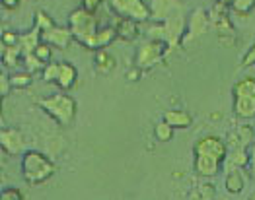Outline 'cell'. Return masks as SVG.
Segmentation results:
<instances>
[{
  "label": "cell",
  "mask_w": 255,
  "mask_h": 200,
  "mask_svg": "<svg viewBox=\"0 0 255 200\" xmlns=\"http://www.w3.org/2000/svg\"><path fill=\"white\" fill-rule=\"evenodd\" d=\"M185 33H187V16L185 14L168 18L164 22H158L148 27L150 39L166 43L168 51H175L179 47V43H183Z\"/></svg>",
  "instance_id": "cell-1"
},
{
  "label": "cell",
  "mask_w": 255,
  "mask_h": 200,
  "mask_svg": "<svg viewBox=\"0 0 255 200\" xmlns=\"http://www.w3.org/2000/svg\"><path fill=\"white\" fill-rule=\"evenodd\" d=\"M53 173H55V163L41 152L27 150L21 156V175L29 185H41L47 179L53 177Z\"/></svg>",
  "instance_id": "cell-2"
},
{
  "label": "cell",
  "mask_w": 255,
  "mask_h": 200,
  "mask_svg": "<svg viewBox=\"0 0 255 200\" xmlns=\"http://www.w3.org/2000/svg\"><path fill=\"white\" fill-rule=\"evenodd\" d=\"M37 105H39L53 121H57V123L63 125V127L72 125V121H74V117H76V101H74V97L68 95V93H53V95L41 97V99L37 101Z\"/></svg>",
  "instance_id": "cell-3"
},
{
  "label": "cell",
  "mask_w": 255,
  "mask_h": 200,
  "mask_svg": "<svg viewBox=\"0 0 255 200\" xmlns=\"http://www.w3.org/2000/svg\"><path fill=\"white\" fill-rule=\"evenodd\" d=\"M68 27L74 35V39L78 43L88 41L100 27H98V18L94 16V12L86 10V8H76L68 14Z\"/></svg>",
  "instance_id": "cell-4"
},
{
  "label": "cell",
  "mask_w": 255,
  "mask_h": 200,
  "mask_svg": "<svg viewBox=\"0 0 255 200\" xmlns=\"http://www.w3.org/2000/svg\"><path fill=\"white\" fill-rule=\"evenodd\" d=\"M209 18H211V25L216 29V35H218L220 43L222 45L234 43L236 31L232 22H230V16H228V4L216 2L213 6V10L209 12Z\"/></svg>",
  "instance_id": "cell-5"
},
{
  "label": "cell",
  "mask_w": 255,
  "mask_h": 200,
  "mask_svg": "<svg viewBox=\"0 0 255 200\" xmlns=\"http://www.w3.org/2000/svg\"><path fill=\"white\" fill-rule=\"evenodd\" d=\"M109 8L119 16L132 22H146L150 16V6L144 0H109Z\"/></svg>",
  "instance_id": "cell-6"
},
{
  "label": "cell",
  "mask_w": 255,
  "mask_h": 200,
  "mask_svg": "<svg viewBox=\"0 0 255 200\" xmlns=\"http://www.w3.org/2000/svg\"><path fill=\"white\" fill-rule=\"evenodd\" d=\"M168 45L162 43V41H156V39H148L138 47L136 51V57H134V65L140 70H148V68L156 67L170 51L166 49Z\"/></svg>",
  "instance_id": "cell-7"
},
{
  "label": "cell",
  "mask_w": 255,
  "mask_h": 200,
  "mask_svg": "<svg viewBox=\"0 0 255 200\" xmlns=\"http://www.w3.org/2000/svg\"><path fill=\"white\" fill-rule=\"evenodd\" d=\"M193 152H195V156H209L224 163L226 156H228V146H226V140H222L218 136H203L195 142Z\"/></svg>",
  "instance_id": "cell-8"
},
{
  "label": "cell",
  "mask_w": 255,
  "mask_h": 200,
  "mask_svg": "<svg viewBox=\"0 0 255 200\" xmlns=\"http://www.w3.org/2000/svg\"><path fill=\"white\" fill-rule=\"evenodd\" d=\"M209 25H211V18H209L207 10H203V8L193 10L189 14V18H187V33L183 37V45H189L197 37H203L207 33Z\"/></svg>",
  "instance_id": "cell-9"
},
{
  "label": "cell",
  "mask_w": 255,
  "mask_h": 200,
  "mask_svg": "<svg viewBox=\"0 0 255 200\" xmlns=\"http://www.w3.org/2000/svg\"><path fill=\"white\" fill-rule=\"evenodd\" d=\"M185 2L183 0H152L150 2V14L154 20L164 22L168 18L185 14Z\"/></svg>",
  "instance_id": "cell-10"
},
{
  "label": "cell",
  "mask_w": 255,
  "mask_h": 200,
  "mask_svg": "<svg viewBox=\"0 0 255 200\" xmlns=\"http://www.w3.org/2000/svg\"><path fill=\"white\" fill-rule=\"evenodd\" d=\"M0 146L10 156H23L25 150V136L18 129H2L0 131Z\"/></svg>",
  "instance_id": "cell-11"
},
{
  "label": "cell",
  "mask_w": 255,
  "mask_h": 200,
  "mask_svg": "<svg viewBox=\"0 0 255 200\" xmlns=\"http://www.w3.org/2000/svg\"><path fill=\"white\" fill-rule=\"evenodd\" d=\"M255 142L254 129L248 125H240L234 131H230L226 136V146L228 150H250Z\"/></svg>",
  "instance_id": "cell-12"
},
{
  "label": "cell",
  "mask_w": 255,
  "mask_h": 200,
  "mask_svg": "<svg viewBox=\"0 0 255 200\" xmlns=\"http://www.w3.org/2000/svg\"><path fill=\"white\" fill-rule=\"evenodd\" d=\"M72 39H74V35L70 31V27H61V25H55V27H51V29L41 33L43 43L57 47V49H66Z\"/></svg>",
  "instance_id": "cell-13"
},
{
  "label": "cell",
  "mask_w": 255,
  "mask_h": 200,
  "mask_svg": "<svg viewBox=\"0 0 255 200\" xmlns=\"http://www.w3.org/2000/svg\"><path fill=\"white\" fill-rule=\"evenodd\" d=\"M220 169H222V161L209 156H195V173L199 177H214L220 173Z\"/></svg>",
  "instance_id": "cell-14"
},
{
  "label": "cell",
  "mask_w": 255,
  "mask_h": 200,
  "mask_svg": "<svg viewBox=\"0 0 255 200\" xmlns=\"http://www.w3.org/2000/svg\"><path fill=\"white\" fill-rule=\"evenodd\" d=\"M117 37V31H115V27H100L88 41H84V47L86 49H94V51H104V47L111 43L113 39Z\"/></svg>",
  "instance_id": "cell-15"
},
{
  "label": "cell",
  "mask_w": 255,
  "mask_h": 200,
  "mask_svg": "<svg viewBox=\"0 0 255 200\" xmlns=\"http://www.w3.org/2000/svg\"><path fill=\"white\" fill-rule=\"evenodd\" d=\"M164 121L173 129H189L193 125L191 115L183 109H170L164 113Z\"/></svg>",
  "instance_id": "cell-16"
},
{
  "label": "cell",
  "mask_w": 255,
  "mask_h": 200,
  "mask_svg": "<svg viewBox=\"0 0 255 200\" xmlns=\"http://www.w3.org/2000/svg\"><path fill=\"white\" fill-rule=\"evenodd\" d=\"M224 187H226L228 193L240 195V193L246 189L244 171H242V169H228V171H226V177H224Z\"/></svg>",
  "instance_id": "cell-17"
},
{
  "label": "cell",
  "mask_w": 255,
  "mask_h": 200,
  "mask_svg": "<svg viewBox=\"0 0 255 200\" xmlns=\"http://www.w3.org/2000/svg\"><path fill=\"white\" fill-rule=\"evenodd\" d=\"M113 27L117 31V37H121L125 41H132V39L138 37V25H136V22H132L128 18H119Z\"/></svg>",
  "instance_id": "cell-18"
},
{
  "label": "cell",
  "mask_w": 255,
  "mask_h": 200,
  "mask_svg": "<svg viewBox=\"0 0 255 200\" xmlns=\"http://www.w3.org/2000/svg\"><path fill=\"white\" fill-rule=\"evenodd\" d=\"M76 78H78V70L72 67L70 63L61 61V74H59V80H57V86L61 89H70L76 84Z\"/></svg>",
  "instance_id": "cell-19"
},
{
  "label": "cell",
  "mask_w": 255,
  "mask_h": 200,
  "mask_svg": "<svg viewBox=\"0 0 255 200\" xmlns=\"http://www.w3.org/2000/svg\"><path fill=\"white\" fill-rule=\"evenodd\" d=\"M234 97H244V99H254L255 101V78L254 76H244L238 80L232 88Z\"/></svg>",
  "instance_id": "cell-20"
},
{
  "label": "cell",
  "mask_w": 255,
  "mask_h": 200,
  "mask_svg": "<svg viewBox=\"0 0 255 200\" xmlns=\"http://www.w3.org/2000/svg\"><path fill=\"white\" fill-rule=\"evenodd\" d=\"M226 171L228 169H244L250 165V150H228L226 156Z\"/></svg>",
  "instance_id": "cell-21"
},
{
  "label": "cell",
  "mask_w": 255,
  "mask_h": 200,
  "mask_svg": "<svg viewBox=\"0 0 255 200\" xmlns=\"http://www.w3.org/2000/svg\"><path fill=\"white\" fill-rule=\"evenodd\" d=\"M94 65H96V70L100 74H111L115 70V59L107 53V51H98L96 53V59H94Z\"/></svg>",
  "instance_id": "cell-22"
},
{
  "label": "cell",
  "mask_w": 255,
  "mask_h": 200,
  "mask_svg": "<svg viewBox=\"0 0 255 200\" xmlns=\"http://www.w3.org/2000/svg\"><path fill=\"white\" fill-rule=\"evenodd\" d=\"M234 113L240 119H254L255 101L254 99H244V97H234Z\"/></svg>",
  "instance_id": "cell-23"
},
{
  "label": "cell",
  "mask_w": 255,
  "mask_h": 200,
  "mask_svg": "<svg viewBox=\"0 0 255 200\" xmlns=\"http://www.w3.org/2000/svg\"><path fill=\"white\" fill-rule=\"evenodd\" d=\"M20 57H21V49L18 45H14V47H4L2 45V59H4V65L6 67H16Z\"/></svg>",
  "instance_id": "cell-24"
},
{
  "label": "cell",
  "mask_w": 255,
  "mask_h": 200,
  "mask_svg": "<svg viewBox=\"0 0 255 200\" xmlns=\"http://www.w3.org/2000/svg\"><path fill=\"white\" fill-rule=\"evenodd\" d=\"M154 136H156V140H160V142H170L171 138H173V127H170L164 119L154 127Z\"/></svg>",
  "instance_id": "cell-25"
},
{
  "label": "cell",
  "mask_w": 255,
  "mask_h": 200,
  "mask_svg": "<svg viewBox=\"0 0 255 200\" xmlns=\"http://www.w3.org/2000/svg\"><path fill=\"white\" fill-rule=\"evenodd\" d=\"M31 80H33L31 72H27V70H21V72H16V74L10 76V82H12L14 88H27L31 84Z\"/></svg>",
  "instance_id": "cell-26"
},
{
  "label": "cell",
  "mask_w": 255,
  "mask_h": 200,
  "mask_svg": "<svg viewBox=\"0 0 255 200\" xmlns=\"http://www.w3.org/2000/svg\"><path fill=\"white\" fill-rule=\"evenodd\" d=\"M59 74H61V63H49L47 67L43 68V80L49 82V84H51V82L57 84Z\"/></svg>",
  "instance_id": "cell-27"
},
{
  "label": "cell",
  "mask_w": 255,
  "mask_h": 200,
  "mask_svg": "<svg viewBox=\"0 0 255 200\" xmlns=\"http://www.w3.org/2000/svg\"><path fill=\"white\" fill-rule=\"evenodd\" d=\"M234 12L238 14H248V12H252L255 6V0H228L226 2Z\"/></svg>",
  "instance_id": "cell-28"
},
{
  "label": "cell",
  "mask_w": 255,
  "mask_h": 200,
  "mask_svg": "<svg viewBox=\"0 0 255 200\" xmlns=\"http://www.w3.org/2000/svg\"><path fill=\"white\" fill-rule=\"evenodd\" d=\"M33 27H37V29L43 33V31L55 27V22H53L51 16H47L43 10H37V12H35V25H33Z\"/></svg>",
  "instance_id": "cell-29"
},
{
  "label": "cell",
  "mask_w": 255,
  "mask_h": 200,
  "mask_svg": "<svg viewBox=\"0 0 255 200\" xmlns=\"http://www.w3.org/2000/svg\"><path fill=\"white\" fill-rule=\"evenodd\" d=\"M33 55L41 61L43 65H49V63H51V59H53V47L41 41V43L37 45V49H35V53H33Z\"/></svg>",
  "instance_id": "cell-30"
},
{
  "label": "cell",
  "mask_w": 255,
  "mask_h": 200,
  "mask_svg": "<svg viewBox=\"0 0 255 200\" xmlns=\"http://www.w3.org/2000/svg\"><path fill=\"white\" fill-rule=\"evenodd\" d=\"M214 199V189L211 185H201L197 187V191H193L189 200H213Z\"/></svg>",
  "instance_id": "cell-31"
},
{
  "label": "cell",
  "mask_w": 255,
  "mask_h": 200,
  "mask_svg": "<svg viewBox=\"0 0 255 200\" xmlns=\"http://www.w3.org/2000/svg\"><path fill=\"white\" fill-rule=\"evenodd\" d=\"M23 65H25V70H27V72H31V74H33V72H37V70H41L43 72V68L47 67V65H43L41 61H39L33 53H31V55H27V57H23Z\"/></svg>",
  "instance_id": "cell-32"
},
{
  "label": "cell",
  "mask_w": 255,
  "mask_h": 200,
  "mask_svg": "<svg viewBox=\"0 0 255 200\" xmlns=\"http://www.w3.org/2000/svg\"><path fill=\"white\" fill-rule=\"evenodd\" d=\"M0 200H23V195H21L20 189L10 187V189H4V191H2Z\"/></svg>",
  "instance_id": "cell-33"
},
{
  "label": "cell",
  "mask_w": 255,
  "mask_h": 200,
  "mask_svg": "<svg viewBox=\"0 0 255 200\" xmlns=\"http://www.w3.org/2000/svg\"><path fill=\"white\" fill-rule=\"evenodd\" d=\"M10 86H12V82H10V76H8L6 72H2V76H0V95H8V91H10Z\"/></svg>",
  "instance_id": "cell-34"
},
{
  "label": "cell",
  "mask_w": 255,
  "mask_h": 200,
  "mask_svg": "<svg viewBox=\"0 0 255 200\" xmlns=\"http://www.w3.org/2000/svg\"><path fill=\"white\" fill-rule=\"evenodd\" d=\"M242 65H244V67H252V65H255V43L252 45V47H250V51L244 55Z\"/></svg>",
  "instance_id": "cell-35"
},
{
  "label": "cell",
  "mask_w": 255,
  "mask_h": 200,
  "mask_svg": "<svg viewBox=\"0 0 255 200\" xmlns=\"http://www.w3.org/2000/svg\"><path fill=\"white\" fill-rule=\"evenodd\" d=\"M102 2H104V0H82V8L90 10V12H96Z\"/></svg>",
  "instance_id": "cell-36"
},
{
  "label": "cell",
  "mask_w": 255,
  "mask_h": 200,
  "mask_svg": "<svg viewBox=\"0 0 255 200\" xmlns=\"http://www.w3.org/2000/svg\"><path fill=\"white\" fill-rule=\"evenodd\" d=\"M250 173H252V177L255 181V142L250 148Z\"/></svg>",
  "instance_id": "cell-37"
},
{
  "label": "cell",
  "mask_w": 255,
  "mask_h": 200,
  "mask_svg": "<svg viewBox=\"0 0 255 200\" xmlns=\"http://www.w3.org/2000/svg\"><path fill=\"white\" fill-rule=\"evenodd\" d=\"M18 4H20V0H2V6L4 8H10V10L18 8Z\"/></svg>",
  "instance_id": "cell-38"
},
{
  "label": "cell",
  "mask_w": 255,
  "mask_h": 200,
  "mask_svg": "<svg viewBox=\"0 0 255 200\" xmlns=\"http://www.w3.org/2000/svg\"><path fill=\"white\" fill-rule=\"evenodd\" d=\"M216 2H222V4H226V2H228V0H216Z\"/></svg>",
  "instance_id": "cell-39"
}]
</instances>
